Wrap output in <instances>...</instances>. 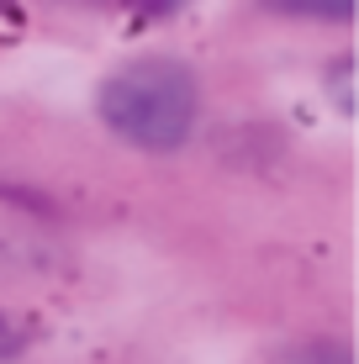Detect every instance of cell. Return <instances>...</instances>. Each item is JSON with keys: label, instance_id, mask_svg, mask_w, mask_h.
I'll return each instance as SVG.
<instances>
[{"label": "cell", "instance_id": "obj_1", "mask_svg": "<svg viewBox=\"0 0 359 364\" xmlns=\"http://www.w3.org/2000/svg\"><path fill=\"white\" fill-rule=\"evenodd\" d=\"M95 106L106 127L132 148L169 154L195 127V74L175 58H138L101 85Z\"/></svg>", "mask_w": 359, "mask_h": 364}, {"label": "cell", "instance_id": "obj_2", "mask_svg": "<svg viewBox=\"0 0 359 364\" xmlns=\"http://www.w3.org/2000/svg\"><path fill=\"white\" fill-rule=\"evenodd\" d=\"M328 90H333V100H338V111L349 117V111H354V53H338V58H333Z\"/></svg>", "mask_w": 359, "mask_h": 364}, {"label": "cell", "instance_id": "obj_3", "mask_svg": "<svg viewBox=\"0 0 359 364\" xmlns=\"http://www.w3.org/2000/svg\"><path fill=\"white\" fill-rule=\"evenodd\" d=\"M280 16H333V21H349L354 16V0H328V6H312V0H280Z\"/></svg>", "mask_w": 359, "mask_h": 364}]
</instances>
